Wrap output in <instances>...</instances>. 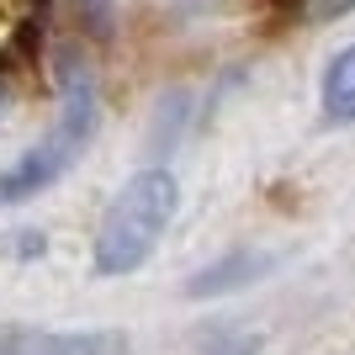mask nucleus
I'll list each match as a JSON object with an SVG mask.
<instances>
[{
  "label": "nucleus",
  "mask_w": 355,
  "mask_h": 355,
  "mask_svg": "<svg viewBox=\"0 0 355 355\" xmlns=\"http://www.w3.org/2000/svg\"><path fill=\"white\" fill-rule=\"evenodd\" d=\"M324 117L329 122H355V43L340 48L324 69Z\"/></svg>",
  "instance_id": "39448f33"
},
{
  "label": "nucleus",
  "mask_w": 355,
  "mask_h": 355,
  "mask_svg": "<svg viewBox=\"0 0 355 355\" xmlns=\"http://www.w3.org/2000/svg\"><path fill=\"white\" fill-rule=\"evenodd\" d=\"M96 117H101V106H96V85H90V74L69 59V64H64V112H59V122L48 128L43 144H32L27 154L0 175V207L48 191V186H53V180H59L64 170L90 148V138H96Z\"/></svg>",
  "instance_id": "f03ea898"
},
{
  "label": "nucleus",
  "mask_w": 355,
  "mask_h": 355,
  "mask_svg": "<svg viewBox=\"0 0 355 355\" xmlns=\"http://www.w3.org/2000/svg\"><path fill=\"white\" fill-rule=\"evenodd\" d=\"M0 355H128V340L117 329H85V334L0 329Z\"/></svg>",
  "instance_id": "7ed1b4c3"
},
{
  "label": "nucleus",
  "mask_w": 355,
  "mask_h": 355,
  "mask_svg": "<svg viewBox=\"0 0 355 355\" xmlns=\"http://www.w3.org/2000/svg\"><path fill=\"white\" fill-rule=\"evenodd\" d=\"M175 207H180L175 175L159 170V164L138 170L101 218V234H96V250H90L96 276H133L148 254H154V244L164 239Z\"/></svg>",
  "instance_id": "f257e3e1"
},
{
  "label": "nucleus",
  "mask_w": 355,
  "mask_h": 355,
  "mask_svg": "<svg viewBox=\"0 0 355 355\" xmlns=\"http://www.w3.org/2000/svg\"><path fill=\"white\" fill-rule=\"evenodd\" d=\"M196 6H207V0H186V11H196Z\"/></svg>",
  "instance_id": "6e6552de"
},
{
  "label": "nucleus",
  "mask_w": 355,
  "mask_h": 355,
  "mask_svg": "<svg viewBox=\"0 0 355 355\" xmlns=\"http://www.w3.org/2000/svg\"><path fill=\"white\" fill-rule=\"evenodd\" d=\"M302 21H340L345 11H355V0H297Z\"/></svg>",
  "instance_id": "423d86ee"
},
{
  "label": "nucleus",
  "mask_w": 355,
  "mask_h": 355,
  "mask_svg": "<svg viewBox=\"0 0 355 355\" xmlns=\"http://www.w3.org/2000/svg\"><path fill=\"white\" fill-rule=\"evenodd\" d=\"M6 90H11V85H6V69H0V106H6Z\"/></svg>",
  "instance_id": "0eeeda50"
},
{
  "label": "nucleus",
  "mask_w": 355,
  "mask_h": 355,
  "mask_svg": "<svg viewBox=\"0 0 355 355\" xmlns=\"http://www.w3.org/2000/svg\"><path fill=\"white\" fill-rule=\"evenodd\" d=\"M282 266V254H260V250H228L223 260H212L207 270H196L186 282V297L191 302H207V297H223V292H239V286H254L266 270Z\"/></svg>",
  "instance_id": "20e7f679"
}]
</instances>
